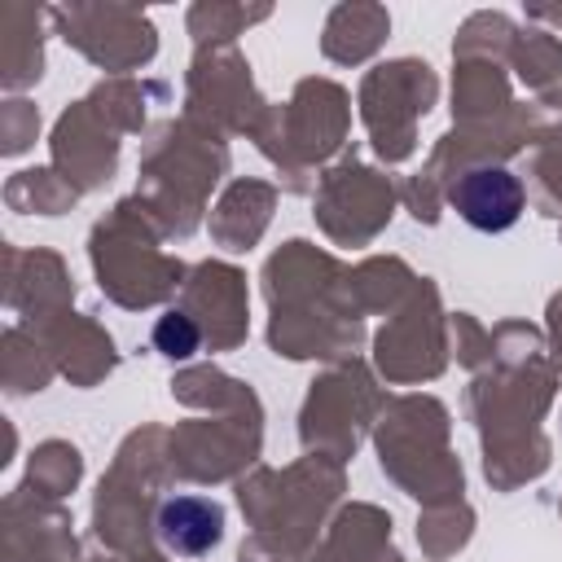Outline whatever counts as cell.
<instances>
[{
	"label": "cell",
	"mask_w": 562,
	"mask_h": 562,
	"mask_svg": "<svg viewBox=\"0 0 562 562\" xmlns=\"http://www.w3.org/2000/svg\"><path fill=\"white\" fill-rule=\"evenodd\" d=\"M452 206L461 211V220L470 228H479V233H505L522 215V184L505 167H474V171H465L457 180Z\"/></svg>",
	"instance_id": "1"
},
{
	"label": "cell",
	"mask_w": 562,
	"mask_h": 562,
	"mask_svg": "<svg viewBox=\"0 0 562 562\" xmlns=\"http://www.w3.org/2000/svg\"><path fill=\"white\" fill-rule=\"evenodd\" d=\"M158 540L180 558H202L224 536V509L202 496H171L158 509Z\"/></svg>",
	"instance_id": "2"
},
{
	"label": "cell",
	"mask_w": 562,
	"mask_h": 562,
	"mask_svg": "<svg viewBox=\"0 0 562 562\" xmlns=\"http://www.w3.org/2000/svg\"><path fill=\"white\" fill-rule=\"evenodd\" d=\"M154 347L171 360H184V356L198 351V325L184 312H162L158 325H154Z\"/></svg>",
	"instance_id": "3"
}]
</instances>
